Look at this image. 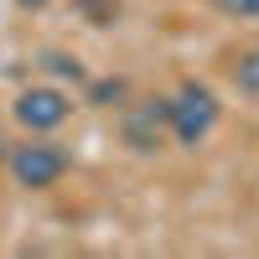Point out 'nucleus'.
I'll return each mask as SVG.
<instances>
[{
    "instance_id": "f257e3e1",
    "label": "nucleus",
    "mask_w": 259,
    "mask_h": 259,
    "mask_svg": "<svg viewBox=\"0 0 259 259\" xmlns=\"http://www.w3.org/2000/svg\"><path fill=\"white\" fill-rule=\"evenodd\" d=\"M6 166H11V182H16V187L47 192V187H57V182L73 171V156H68L52 135H26V140L6 156Z\"/></svg>"
},
{
    "instance_id": "f03ea898",
    "label": "nucleus",
    "mask_w": 259,
    "mask_h": 259,
    "mask_svg": "<svg viewBox=\"0 0 259 259\" xmlns=\"http://www.w3.org/2000/svg\"><path fill=\"white\" fill-rule=\"evenodd\" d=\"M218 114H223V104L207 83H182L166 99V119H171V140L177 145H202L218 130Z\"/></svg>"
},
{
    "instance_id": "7ed1b4c3",
    "label": "nucleus",
    "mask_w": 259,
    "mask_h": 259,
    "mask_svg": "<svg viewBox=\"0 0 259 259\" xmlns=\"http://www.w3.org/2000/svg\"><path fill=\"white\" fill-rule=\"evenodd\" d=\"M73 114V99L68 89H57V83H31V89H21L11 99V119L26 130V135H52V130H62Z\"/></svg>"
},
{
    "instance_id": "20e7f679",
    "label": "nucleus",
    "mask_w": 259,
    "mask_h": 259,
    "mask_svg": "<svg viewBox=\"0 0 259 259\" xmlns=\"http://www.w3.org/2000/svg\"><path fill=\"white\" fill-rule=\"evenodd\" d=\"M171 135V119H166V99H135L124 109V145L150 156V150H161Z\"/></svg>"
},
{
    "instance_id": "39448f33",
    "label": "nucleus",
    "mask_w": 259,
    "mask_h": 259,
    "mask_svg": "<svg viewBox=\"0 0 259 259\" xmlns=\"http://www.w3.org/2000/svg\"><path fill=\"white\" fill-rule=\"evenodd\" d=\"M233 89L239 94H259V47H249V52H239V62H233Z\"/></svg>"
},
{
    "instance_id": "423d86ee",
    "label": "nucleus",
    "mask_w": 259,
    "mask_h": 259,
    "mask_svg": "<svg viewBox=\"0 0 259 259\" xmlns=\"http://www.w3.org/2000/svg\"><path fill=\"white\" fill-rule=\"evenodd\" d=\"M223 16H249V0H212Z\"/></svg>"
},
{
    "instance_id": "0eeeda50",
    "label": "nucleus",
    "mask_w": 259,
    "mask_h": 259,
    "mask_svg": "<svg viewBox=\"0 0 259 259\" xmlns=\"http://www.w3.org/2000/svg\"><path fill=\"white\" fill-rule=\"evenodd\" d=\"M16 6H21V11H41V6H47V0H16Z\"/></svg>"
},
{
    "instance_id": "6e6552de",
    "label": "nucleus",
    "mask_w": 259,
    "mask_h": 259,
    "mask_svg": "<svg viewBox=\"0 0 259 259\" xmlns=\"http://www.w3.org/2000/svg\"><path fill=\"white\" fill-rule=\"evenodd\" d=\"M249 16H259V0H249Z\"/></svg>"
}]
</instances>
